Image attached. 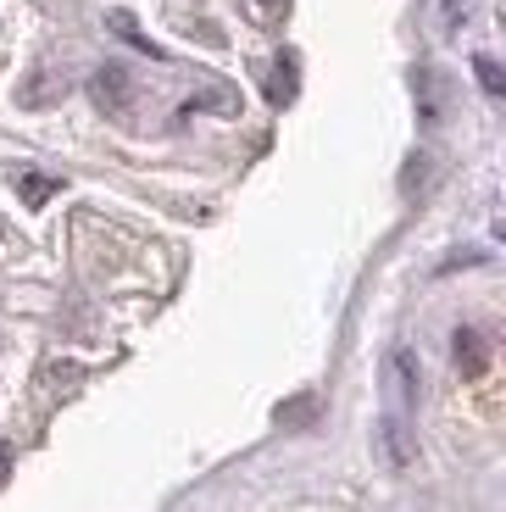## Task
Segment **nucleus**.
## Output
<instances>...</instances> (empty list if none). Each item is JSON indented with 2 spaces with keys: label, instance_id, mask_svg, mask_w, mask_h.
Listing matches in <instances>:
<instances>
[{
  "label": "nucleus",
  "instance_id": "f257e3e1",
  "mask_svg": "<svg viewBox=\"0 0 506 512\" xmlns=\"http://www.w3.org/2000/svg\"><path fill=\"white\" fill-rule=\"evenodd\" d=\"M89 101L101 106L106 117H123L128 106H134V73H128L123 62H101L89 73Z\"/></svg>",
  "mask_w": 506,
  "mask_h": 512
},
{
  "label": "nucleus",
  "instance_id": "f03ea898",
  "mask_svg": "<svg viewBox=\"0 0 506 512\" xmlns=\"http://www.w3.org/2000/svg\"><path fill=\"white\" fill-rule=\"evenodd\" d=\"M418 396H423L418 351H412V346H395V351H390V401H395V418L418 412Z\"/></svg>",
  "mask_w": 506,
  "mask_h": 512
},
{
  "label": "nucleus",
  "instance_id": "7ed1b4c3",
  "mask_svg": "<svg viewBox=\"0 0 506 512\" xmlns=\"http://www.w3.org/2000/svg\"><path fill=\"white\" fill-rule=\"evenodd\" d=\"M373 446H379L384 468H412V457H418V440H412V429H406V418H395V412H384L379 423H373Z\"/></svg>",
  "mask_w": 506,
  "mask_h": 512
},
{
  "label": "nucleus",
  "instance_id": "20e7f679",
  "mask_svg": "<svg viewBox=\"0 0 506 512\" xmlns=\"http://www.w3.org/2000/svg\"><path fill=\"white\" fill-rule=\"evenodd\" d=\"M451 362H456L462 379H484V368H490V346H484V334L462 323V329L451 334Z\"/></svg>",
  "mask_w": 506,
  "mask_h": 512
},
{
  "label": "nucleus",
  "instance_id": "39448f33",
  "mask_svg": "<svg viewBox=\"0 0 506 512\" xmlns=\"http://www.w3.org/2000/svg\"><path fill=\"white\" fill-rule=\"evenodd\" d=\"M67 90H73V78H67V73H56V67H39L23 90H17V106H51V101H62Z\"/></svg>",
  "mask_w": 506,
  "mask_h": 512
},
{
  "label": "nucleus",
  "instance_id": "423d86ee",
  "mask_svg": "<svg viewBox=\"0 0 506 512\" xmlns=\"http://www.w3.org/2000/svg\"><path fill=\"white\" fill-rule=\"evenodd\" d=\"M201 112H240V90H228V84H206L201 95H190V101L178 106V123H190V117Z\"/></svg>",
  "mask_w": 506,
  "mask_h": 512
},
{
  "label": "nucleus",
  "instance_id": "0eeeda50",
  "mask_svg": "<svg viewBox=\"0 0 506 512\" xmlns=\"http://www.w3.org/2000/svg\"><path fill=\"white\" fill-rule=\"evenodd\" d=\"M295 90H301V78H295V56L284 51L279 62H273V78H267V101H273V106H290Z\"/></svg>",
  "mask_w": 506,
  "mask_h": 512
},
{
  "label": "nucleus",
  "instance_id": "6e6552de",
  "mask_svg": "<svg viewBox=\"0 0 506 512\" xmlns=\"http://www.w3.org/2000/svg\"><path fill=\"white\" fill-rule=\"evenodd\" d=\"M106 23H112V34L123 39V45H134L140 56H151V62H167V51H162V45H151V39L134 28V17H128V12H106Z\"/></svg>",
  "mask_w": 506,
  "mask_h": 512
},
{
  "label": "nucleus",
  "instance_id": "1a4fd4ad",
  "mask_svg": "<svg viewBox=\"0 0 506 512\" xmlns=\"http://www.w3.org/2000/svg\"><path fill=\"white\" fill-rule=\"evenodd\" d=\"M17 190H23V201H28V206H45L56 190H62V179H51V173H34V167H23V173H17Z\"/></svg>",
  "mask_w": 506,
  "mask_h": 512
},
{
  "label": "nucleus",
  "instance_id": "9d476101",
  "mask_svg": "<svg viewBox=\"0 0 506 512\" xmlns=\"http://www.w3.org/2000/svg\"><path fill=\"white\" fill-rule=\"evenodd\" d=\"M429 162H434V156H412V167H406V173H401V195H412V190H423V184H429Z\"/></svg>",
  "mask_w": 506,
  "mask_h": 512
},
{
  "label": "nucleus",
  "instance_id": "9b49d317",
  "mask_svg": "<svg viewBox=\"0 0 506 512\" xmlns=\"http://www.w3.org/2000/svg\"><path fill=\"white\" fill-rule=\"evenodd\" d=\"M473 73H479V90H484V95H501V90H506L501 67H495L490 56H479V62H473Z\"/></svg>",
  "mask_w": 506,
  "mask_h": 512
},
{
  "label": "nucleus",
  "instance_id": "f8f14e48",
  "mask_svg": "<svg viewBox=\"0 0 506 512\" xmlns=\"http://www.w3.org/2000/svg\"><path fill=\"white\" fill-rule=\"evenodd\" d=\"M312 412H317L312 396H295L290 407H279V423H312Z\"/></svg>",
  "mask_w": 506,
  "mask_h": 512
},
{
  "label": "nucleus",
  "instance_id": "ddd939ff",
  "mask_svg": "<svg viewBox=\"0 0 506 512\" xmlns=\"http://www.w3.org/2000/svg\"><path fill=\"white\" fill-rule=\"evenodd\" d=\"M6 468H12V446L0 440V479H6Z\"/></svg>",
  "mask_w": 506,
  "mask_h": 512
}]
</instances>
